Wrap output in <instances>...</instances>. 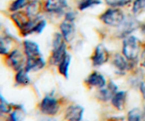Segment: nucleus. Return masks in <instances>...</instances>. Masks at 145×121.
<instances>
[{
    "label": "nucleus",
    "mask_w": 145,
    "mask_h": 121,
    "mask_svg": "<svg viewBox=\"0 0 145 121\" xmlns=\"http://www.w3.org/2000/svg\"><path fill=\"white\" fill-rule=\"evenodd\" d=\"M69 45L64 39L59 31H55L52 35L51 50L48 58V64L50 66L57 67L62 58L69 51Z\"/></svg>",
    "instance_id": "1"
},
{
    "label": "nucleus",
    "mask_w": 145,
    "mask_h": 121,
    "mask_svg": "<svg viewBox=\"0 0 145 121\" xmlns=\"http://www.w3.org/2000/svg\"><path fill=\"white\" fill-rule=\"evenodd\" d=\"M142 44L137 36L130 35L122 40L121 53L128 61L140 63Z\"/></svg>",
    "instance_id": "2"
},
{
    "label": "nucleus",
    "mask_w": 145,
    "mask_h": 121,
    "mask_svg": "<svg viewBox=\"0 0 145 121\" xmlns=\"http://www.w3.org/2000/svg\"><path fill=\"white\" fill-rule=\"evenodd\" d=\"M126 14L120 8L108 7L99 15V21L106 26L118 28L125 20Z\"/></svg>",
    "instance_id": "3"
},
{
    "label": "nucleus",
    "mask_w": 145,
    "mask_h": 121,
    "mask_svg": "<svg viewBox=\"0 0 145 121\" xmlns=\"http://www.w3.org/2000/svg\"><path fill=\"white\" fill-rule=\"evenodd\" d=\"M141 22L133 14H127L123 22L116 28L114 37L117 39L123 40L126 37L133 35L135 31L139 29Z\"/></svg>",
    "instance_id": "4"
},
{
    "label": "nucleus",
    "mask_w": 145,
    "mask_h": 121,
    "mask_svg": "<svg viewBox=\"0 0 145 121\" xmlns=\"http://www.w3.org/2000/svg\"><path fill=\"white\" fill-rule=\"evenodd\" d=\"M110 62L114 68L115 73L118 75H124L127 72L134 71L139 63L137 62L128 61L122 53L119 52L112 54Z\"/></svg>",
    "instance_id": "5"
},
{
    "label": "nucleus",
    "mask_w": 145,
    "mask_h": 121,
    "mask_svg": "<svg viewBox=\"0 0 145 121\" xmlns=\"http://www.w3.org/2000/svg\"><path fill=\"white\" fill-rule=\"evenodd\" d=\"M4 63L14 72L24 68L26 57L21 48L15 47L11 48L7 56L4 57Z\"/></svg>",
    "instance_id": "6"
},
{
    "label": "nucleus",
    "mask_w": 145,
    "mask_h": 121,
    "mask_svg": "<svg viewBox=\"0 0 145 121\" xmlns=\"http://www.w3.org/2000/svg\"><path fill=\"white\" fill-rule=\"evenodd\" d=\"M60 108V101L52 94L45 95L39 103L40 111L46 116L54 117L59 112Z\"/></svg>",
    "instance_id": "7"
},
{
    "label": "nucleus",
    "mask_w": 145,
    "mask_h": 121,
    "mask_svg": "<svg viewBox=\"0 0 145 121\" xmlns=\"http://www.w3.org/2000/svg\"><path fill=\"white\" fill-rule=\"evenodd\" d=\"M112 54L107 47L103 44H99L95 46L90 56L91 63L94 68H99L110 62Z\"/></svg>",
    "instance_id": "8"
},
{
    "label": "nucleus",
    "mask_w": 145,
    "mask_h": 121,
    "mask_svg": "<svg viewBox=\"0 0 145 121\" xmlns=\"http://www.w3.org/2000/svg\"><path fill=\"white\" fill-rule=\"evenodd\" d=\"M69 9L67 0H45L44 12L54 17H63Z\"/></svg>",
    "instance_id": "9"
},
{
    "label": "nucleus",
    "mask_w": 145,
    "mask_h": 121,
    "mask_svg": "<svg viewBox=\"0 0 145 121\" xmlns=\"http://www.w3.org/2000/svg\"><path fill=\"white\" fill-rule=\"evenodd\" d=\"M107 83L108 81L106 77L96 70L91 71L84 80L85 85L90 89H101L106 86Z\"/></svg>",
    "instance_id": "10"
},
{
    "label": "nucleus",
    "mask_w": 145,
    "mask_h": 121,
    "mask_svg": "<svg viewBox=\"0 0 145 121\" xmlns=\"http://www.w3.org/2000/svg\"><path fill=\"white\" fill-rule=\"evenodd\" d=\"M118 91V86L113 81H108L105 87L99 89L96 92V97L100 102H106L110 101L113 95Z\"/></svg>",
    "instance_id": "11"
},
{
    "label": "nucleus",
    "mask_w": 145,
    "mask_h": 121,
    "mask_svg": "<svg viewBox=\"0 0 145 121\" xmlns=\"http://www.w3.org/2000/svg\"><path fill=\"white\" fill-rule=\"evenodd\" d=\"M59 31L68 45L73 42L76 37V26L74 23L62 20L58 25Z\"/></svg>",
    "instance_id": "12"
},
{
    "label": "nucleus",
    "mask_w": 145,
    "mask_h": 121,
    "mask_svg": "<svg viewBox=\"0 0 145 121\" xmlns=\"http://www.w3.org/2000/svg\"><path fill=\"white\" fill-rule=\"evenodd\" d=\"M47 65H48V61H46L41 55L32 58H27L24 69L28 73L38 72L44 69Z\"/></svg>",
    "instance_id": "13"
},
{
    "label": "nucleus",
    "mask_w": 145,
    "mask_h": 121,
    "mask_svg": "<svg viewBox=\"0 0 145 121\" xmlns=\"http://www.w3.org/2000/svg\"><path fill=\"white\" fill-rule=\"evenodd\" d=\"M21 49L26 58L42 55L39 44L31 39L26 38L21 42Z\"/></svg>",
    "instance_id": "14"
},
{
    "label": "nucleus",
    "mask_w": 145,
    "mask_h": 121,
    "mask_svg": "<svg viewBox=\"0 0 145 121\" xmlns=\"http://www.w3.org/2000/svg\"><path fill=\"white\" fill-rule=\"evenodd\" d=\"M84 108L80 105L72 104L67 108L65 118L67 121H82L83 119Z\"/></svg>",
    "instance_id": "15"
},
{
    "label": "nucleus",
    "mask_w": 145,
    "mask_h": 121,
    "mask_svg": "<svg viewBox=\"0 0 145 121\" xmlns=\"http://www.w3.org/2000/svg\"><path fill=\"white\" fill-rule=\"evenodd\" d=\"M31 18L35 19L42 16L44 12V1L42 0H31L30 4L25 9Z\"/></svg>",
    "instance_id": "16"
},
{
    "label": "nucleus",
    "mask_w": 145,
    "mask_h": 121,
    "mask_svg": "<svg viewBox=\"0 0 145 121\" xmlns=\"http://www.w3.org/2000/svg\"><path fill=\"white\" fill-rule=\"evenodd\" d=\"M127 99V93L125 91H118L112 97L110 103L117 110H123L125 108Z\"/></svg>",
    "instance_id": "17"
},
{
    "label": "nucleus",
    "mask_w": 145,
    "mask_h": 121,
    "mask_svg": "<svg viewBox=\"0 0 145 121\" xmlns=\"http://www.w3.org/2000/svg\"><path fill=\"white\" fill-rule=\"evenodd\" d=\"M71 61H72V55L70 53L68 52L56 67L58 73L66 79H67L69 77V71Z\"/></svg>",
    "instance_id": "18"
},
{
    "label": "nucleus",
    "mask_w": 145,
    "mask_h": 121,
    "mask_svg": "<svg viewBox=\"0 0 145 121\" xmlns=\"http://www.w3.org/2000/svg\"><path fill=\"white\" fill-rule=\"evenodd\" d=\"M29 73L27 72L24 68L15 72L14 74V83L16 86L25 87L31 84V80L30 78Z\"/></svg>",
    "instance_id": "19"
},
{
    "label": "nucleus",
    "mask_w": 145,
    "mask_h": 121,
    "mask_svg": "<svg viewBox=\"0 0 145 121\" xmlns=\"http://www.w3.org/2000/svg\"><path fill=\"white\" fill-rule=\"evenodd\" d=\"M14 42V37L9 34H4V36H0V56L4 57L8 54L10 50V46L12 43Z\"/></svg>",
    "instance_id": "20"
},
{
    "label": "nucleus",
    "mask_w": 145,
    "mask_h": 121,
    "mask_svg": "<svg viewBox=\"0 0 145 121\" xmlns=\"http://www.w3.org/2000/svg\"><path fill=\"white\" fill-rule=\"evenodd\" d=\"M102 0H76V8L78 11H84L101 5Z\"/></svg>",
    "instance_id": "21"
},
{
    "label": "nucleus",
    "mask_w": 145,
    "mask_h": 121,
    "mask_svg": "<svg viewBox=\"0 0 145 121\" xmlns=\"http://www.w3.org/2000/svg\"><path fill=\"white\" fill-rule=\"evenodd\" d=\"M25 110L21 105L14 104L12 111L7 115L5 121H21L24 115Z\"/></svg>",
    "instance_id": "22"
},
{
    "label": "nucleus",
    "mask_w": 145,
    "mask_h": 121,
    "mask_svg": "<svg viewBox=\"0 0 145 121\" xmlns=\"http://www.w3.org/2000/svg\"><path fill=\"white\" fill-rule=\"evenodd\" d=\"M31 1V0H13L8 7V11L13 13L25 10Z\"/></svg>",
    "instance_id": "23"
},
{
    "label": "nucleus",
    "mask_w": 145,
    "mask_h": 121,
    "mask_svg": "<svg viewBox=\"0 0 145 121\" xmlns=\"http://www.w3.org/2000/svg\"><path fill=\"white\" fill-rule=\"evenodd\" d=\"M131 12L135 17H138L145 13V0H133L132 3Z\"/></svg>",
    "instance_id": "24"
},
{
    "label": "nucleus",
    "mask_w": 145,
    "mask_h": 121,
    "mask_svg": "<svg viewBox=\"0 0 145 121\" xmlns=\"http://www.w3.org/2000/svg\"><path fill=\"white\" fill-rule=\"evenodd\" d=\"M133 0H104V2L108 7L113 8H124L132 4Z\"/></svg>",
    "instance_id": "25"
},
{
    "label": "nucleus",
    "mask_w": 145,
    "mask_h": 121,
    "mask_svg": "<svg viewBox=\"0 0 145 121\" xmlns=\"http://www.w3.org/2000/svg\"><path fill=\"white\" fill-rule=\"evenodd\" d=\"M14 108V104L10 103L0 94V115H8Z\"/></svg>",
    "instance_id": "26"
},
{
    "label": "nucleus",
    "mask_w": 145,
    "mask_h": 121,
    "mask_svg": "<svg viewBox=\"0 0 145 121\" xmlns=\"http://www.w3.org/2000/svg\"><path fill=\"white\" fill-rule=\"evenodd\" d=\"M143 114L141 110L138 108H135L130 110L127 114V121H141Z\"/></svg>",
    "instance_id": "27"
},
{
    "label": "nucleus",
    "mask_w": 145,
    "mask_h": 121,
    "mask_svg": "<svg viewBox=\"0 0 145 121\" xmlns=\"http://www.w3.org/2000/svg\"><path fill=\"white\" fill-rule=\"evenodd\" d=\"M76 18H77V11L73 9H69L65 11L63 16V19L69 22L74 23Z\"/></svg>",
    "instance_id": "28"
},
{
    "label": "nucleus",
    "mask_w": 145,
    "mask_h": 121,
    "mask_svg": "<svg viewBox=\"0 0 145 121\" xmlns=\"http://www.w3.org/2000/svg\"><path fill=\"white\" fill-rule=\"evenodd\" d=\"M140 64L142 67L145 68V44L142 47V51H141L140 57Z\"/></svg>",
    "instance_id": "29"
},
{
    "label": "nucleus",
    "mask_w": 145,
    "mask_h": 121,
    "mask_svg": "<svg viewBox=\"0 0 145 121\" xmlns=\"http://www.w3.org/2000/svg\"><path fill=\"white\" fill-rule=\"evenodd\" d=\"M139 88H140V92H141L143 98H145V82L144 81H141V82H140V85H139Z\"/></svg>",
    "instance_id": "30"
},
{
    "label": "nucleus",
    "mask_w": 145,
    "mask_h": 121,
    "mask_svg": "<svg viewBox=\"0 0 145 121\" xmlns=\"http://www.w3.org/2000/svg\"><path fill=\"white\" fill-rule=\"evenodd\" d=\"M40 121H57V120L55 118H54L53 117H49L48 116L47 118H44V119L41 120Z\"/></svg>",
    "instance_id": "31"
},
{
    "label": "nucleus",
    "mask_w": 145,
    "mask_h": 121,
    "mask_svg": "<svg viewBox=\"0 0 145 121\" xmlns=\"http://www.w3.org/2000/svg\"><path fill=\"white\" fill-rule=\"evenodd\" d=\"M140 28L141 29V31L142 33V34L145 35V24H141V26H140Z\"/></svg>",
    "instance_id": "32"
}]
</instances>
